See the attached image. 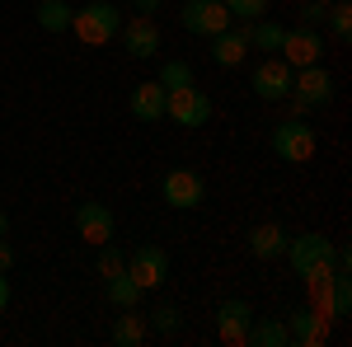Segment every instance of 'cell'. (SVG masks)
<instances>
[{
    "mask_svg": "<svg viewBox=\"0 0 352 347\" xmlns=\"http://www.w3.org/2000/svg\"><path fill=\"white\" fill-rule=\"evenodd\" d=\"M333 254H338V244L329 240V235H320V230H305V235H292L287 240V263H292V272H296L300 282H310V277H329V272H338L333 267Z\"/></svg>",
    "mask_w": 352,
    "mask_h": 347,
    "instance_id": "cell-1",
    "label": "cell"
},
{
    "mask_svg": "<svg viewBox=\"0 0 352 347\" xmlns=\"http://www.w3.org/2000/svg\"><path fill=\"white\" fill-rule=\"evenodd\" d=\"M122 19H127V14H122L113 0H89V5H80V10L71 14V33L80 38L85 47H104V43L118 38Z\"/></svg>",
    "mask_w": 352,
    "mask_h": 347,
    "instance_id": "cell-2",
    "label": "cell"
},
{
    "mask_svg": "<svg viewBox=\"0 0 352 347\" xmlns=\"http://www.w3.org/2000/svg\"><path fill=\"white\" fill-rule=\"evenodd\" d=\"M320 150V132L305 122V117H287L272 127V155L287 164H305L310 155Z\"/></svg>",
    "mask_w": 352,
    "mask_h": 347,
    "instance_id": "cell-3",
    "label": "cell"
},
{
    "mask_svg": "<svg viewBox=\"0 0 352 347\" xmlns=\"http://www.w3.org/2000/svg\"><path fill=\"white\" fill-rule=\"evenodd\" d=\"M164 117H174V127H207L212 122V94L197 85L164 89Z\"/></svg>",
    "mask_w": 352,
    "mask_h": 347,
    "instance_id": "cell-4",
    "label": "cell"
},
{
    "mask_svg": "<svg viewBox=\"0 0 352 347\" xmlns=\"http://www.w3.org/2000/svg\"><path fill=\"white\" fill-rule=\"evenodd\" d=\"M127 277L141 291H155L169 282V254L160 244H136V254H127Z\"/></svg>",
    "mask_w": 352,
    "mask_h": 347,
    "instance_id": "cell-5",
    "label": "cell"
},
{
    "mask_svg": "<svg viewBox=\"0 0 352 347\" xmlns=\"http://www.w3.org/2000/svg\"><path fill=\"white\" fill-rule=\"evenodd\" d=\"M179 19L188 28L192 38H217L221 28H230V10H226V0H184V10H179Z\"/></svg>",
    "mask_w": 352,
    "mask_h": 347,
    "instance_id": "cell-6",
    "label": "cell"
},
{
    "mask_svg": "<svg viewBox=\"0 0 352 347\" xmlns=\"http://www.w3.org/2000/svg\"><path fill=\"white\" fill-rule=\"evenodd\" d=\"M292 80H296V71H292L282 56H263V61L254 66V94H258L263 104H282V99L292 94Z\"/></svg>",
    "mask_w": 352,
    "mask_h": 347,
    "instance_id": "cell-7",
    "label": "cell"
},
{
    "mask_svg": "<svg viewBox=\"0 0 352 347\" xmlns=\"http://www.w3.org/2000/svg\"><path fill=\"white\" fill-rule=\"evenodd\" d=\"M282 61L292 66V71H300V66H315V61H324V38H320V28H287L282 33Z\"/></svg>",
    "mask_w": 352,
    "mask_h": 347,
    "instance_id": "cell-8",
    "label": "cell"
},
{
    "mask_svg": "<svg viewBox=\"0 0 352 347\" xmlns=\"http://www.w3.org/2000/svg\"><path fill=\"white\" fill-rule=\"evenodd\" d=\"M160 192H164V202H169L174 212H192V207L207 202V183H202V174H192V169H169Z\"/></svg>",
    "mask_w": 352,
    "mask_h": 347,
    "instance_id": "cell-9",
    "label": "cell"
},
{
    "mask_svg": "<svg viewBox=\"0 0 352 347\" xmlns=\"http://www.w3.org/2000/svg\"><path fill=\"white\" fill-rule=\"evenodd\" d=\"M292 99H300L305 108H329L333 104V76L324 71V61L300 66L296 80H292Z\"/></svg>",
    "mask_w": 352,
    "mask_h": 347,
    "instance_id": "cell-10",
    "label": "cell"
},
{
    "mask_svg": "<svg viewBox=\"0 0 352 347\" xmlns=\"http://www.w3.org/2000/svg\"><path fill=\"white\" fill-rule=\"evenodd\" d=\"M118 38H122L127 56H136V61L160 56V28H155V19H151V14H132V19H122Z\"/></svg>",
    "mask_w": 352,
    "mask_h": 347,
    "instance_id": "cell-11",
    "label": "cell"
},
{
    "mask_svg": "<svg viewBox=\"0 0 352 347\" xmlns=\"http://www.w3.org/2000/svg\"><path fill=\"white\" fill-rule=\"evenodd\" d=\"M249 324H254V305L249 300H221L217 305V333H221V343H230V347H244V338H249Z\"/></svg>",
    "mask_w": 352,
    "mask_h": 347,
    "instance_id": "cell-12",
    "label": "cell"
},
{
    "mask_svg": "<svg viewBox=\"0 0 352 347\" xmlns=\"http://www.w3.org/2000/svg\"><path fill=\"white\" fill-rule=\"evenodd\" d=\"M76 230H80V240L85 244H109L113 240V230H118V221H113V212L104 207V202H80L76 207Z\"/></svg>",
    "mask_w": 352,
    "mask_h": 347,
    "instance_id": "cell-13",
    "label": "cell"
},
{
    "mask_svg": "<svg viewBox=\"0 0 352 347\" xmlns=\"http://www.w3.org/2000/svg\"><path fill=\"white\" fill-rule=\"evenodd\" d=\"M329 328H333V320H329V315H320V310H310V305L287 315V333H292V343H300V347L329 343Z\"/></svg>",
    "mask_w": 352,
    "mask_h": 347,
    "instance_id": "cell-14",
    "label": "cell"
},
{
    "mask_svg": "<svg viewBox=\"0 0 352 347\" xmlns=\"http://www.w3.org/2000/svg\"><path fill=\"white\" fill-rule=\"evenodd\" d=\"M244 56H249V24H230L212 38V61L221 71H235Z\"/></svg>",
    "mask_w": 352,
    "mask_h": 347,
    "instance_id": "cell-15",
    "label": "cell"
},
{
    "mask_svg": "<svg viewBox=\"0 0 352 347\" xmlns=\"http://www.w3.org/2000/svg\"><path fill=\"white\" fill-rule=\"evenodd\" d=\"M244 240H249V254H254V258L268 263V258H282V254H287V240H292V235H287L277 221H263V225H249Z\"/></svg>",
    "mask_w": 352,
    "mask_h": 347,
    "instance_id": "cell-16",
    "label": "cell"
},
{
    "mask_svg": "<svg viewBox=\"0 0 352 347\" xmlns=\"http://www.w3.org/2000/svg\"><path fill=\"white\" fill-rule=\"evenodd\" d=\"M136 122H160L164 117V85L160 80H141L132 89V99H127Z\"/></svg>",
    "mask_w": 352,
    "mask_h": 347,
    "instance_id": "cell-17",
    "label": "cell"
},
{
    "mask_svg": "<svg viewBox=\"0 0 352 347\" xmlns=\"http://www.w3.org/2000/svg\"><path fill=\"white\" fill-rule=\"evenodd\" d=\"M249 347H287L292 343V333H287V320H272V315H263V320L249 324V338H244Z\"/></svg>",
    "mask_w": 352,
    "mask_h": 347,
    "instance_id": "cell-18",
    "label": "cell"
},
{
    "mask_svg": "<svg viewBox=\"0 0 352 347\" xmlns=\"http://www.w3.org/2000/svg\"><path fill=\"white\" fill-rule=\"evenodd\" d=\"M146 333H151V324L141 320L136 310H122V315L113 320V333H109V338L118 347H141V343H146Z\"/></svg>",
    "mask_w": 352,
    "mask_h": 347,
    "instance_id": "cell-19",
    "label": "cell"
},
{
    "mask_svg": "<svg viewBox=\"0 0 352 347\" xmlns=\"http://www.w3.org/2000/svg\"><path fill=\"white\" fill-rule=\"evenodd\" d=\"M71 5L66 0H38V10H33V19H38V28H47V33H66L71 28Z\"/></svg>",
    "mask_w": 352,
    "mask_h": 347,
    "instance_id": "cell-20",
    "label": "cell"
},
{
    "mask_svg": "<svg viewBox=\"0 0 352 347\" xmlns=\"http://www.w3.org/2000/svg\"><path fill=\"white\" fill-rule=\"evenodd\" d=\"M104 291H109V305H113V310H136V300L146 295V291L132 282V277H127V272L109 277V282H104Z\"/></svg>",
    "mask_w": 352,
    "mask_h": 347,
    "instance_id": "cell-21",
    "label": "cell"
},
{
    "mask_svg": "<svg viewBox=\"0 0 352 347\" xmlns=\"http://www.w3.org/2000/svg\"><path fill=\"white\" fill-rule=\"evenodd\" d=\"M352 315V282L348 272H333L329 277V320H348Z\"/></svg>",
    "mask_w": 352,
    "mask_h": 347,
    "instance_id": "cell-22",
    "label": "cell"
},
{
    "mask_svg": "<svg viewBox=\"0 0 352 347\" xmlns=\"http://www.w3.org/2000/svg\"><path fill=\"white\" fill-rule=\"evenodd\" d=\"M282 33H287V28L272 24L268 14H263V19L249 24V47H258V52H277V47H282Z\"/></svg>",
    "mask_w": 352,
    "mask_h": 347,
    "instance_id": "cell-23",
    "label": "cell"
},
{
    "mask_svg": "<svg viewBox=\"0 0 352 347\" xmlns=\"http://www.w3.org/2000/svg\"><path fill=\"white\" fill-rule=\"evenodd\" d=\"M146 324H151L160 338H174V333H184V310H179V305H155V310L146 315Z\"/></svg>",
    "mask_w": 352,
    "mask_h": 347,
    "instance_id": "cell-24",
    "label": "cell"
},
{
    "mask_svg": "<svg viewBox=\"0 0 352 347\" xmlns=\"http://www.w3.org/2000/svg\"><path fill=\"white\" fill-rule=\"evenodd\" d=\"M94 272H99L104 282H109V277H118V272H127V254H122L113 240L99 244V267H94Z\"/></svg>",
    "mask_w": 352,
    "mask_h": 347,
    "instance_id": "cell-25",
    "label": "cell"
},
{
    "mask_svg": "<svg viewBox=\"0 0 352 347\" xmlns=\"http://www.w3.org/2000/svg\"><path fill=\"white\" fill-rule=\"evenodd\" d=\"M324 24L333 28V38H338V43H348V38H352V5H348V0H333Z\"/></svg>",
    "mask_w": 352,
    "mask_h": 347,
    "instance_id": "cell-26",
    "label": "cell"
},
{
    "mask_svg": "<svg viewBox=\"0 0 352 347\" xmlns=\"http://www.w3.org/2000/svg\"><path fill=\"white\" fill-rule=\"evenodd\" d=\"M155 80H160L164 89H184V85H192V66L174 56V61H164V66H160V76H155Z\"/></svg>",
    "mask_w": 352,
    "mask_h": 347,
    "instance_id": "cell-27",
    "label": "cell"
},
{
    "mask_svg": "<svg viewBox=\"0 0 352 347\" xmlns=\"http://www.w3.org/2000/svg\"><path fill=\"white\" fill-rule=\"evenodd\" d=\"M226 10H230L235 24H254V19L268 14V0H226Z\"/></svg>",
    "mask_w": 352,
    "mask_h": 347,
    "instance_id": "cell-28",
    "label": "cell"
},
{
    "mask_svg": "<svg viewBox=\"0 0 352 347\" xmlns=\"http://www.w3.org/2000/svg\"><path fill=\"white\" fill-rule=\"evenodd\" d=\"M300 14V28H324V19H329V5H320V0H305L296 10Z\"/></svg>",
    "mask_w": 352,
    "mask_h": 347,
    "instance_id": "cell-29",
    "label": "cell"
},
{
    "mask_svg": "<svg viewBox=\"0 0 352 347\" xmlns=\"http://www.w3.org/2000/svg\"><path fill=\"white\" fill-rule=\"evenodd\" d=\"M10 267H14V249H10L5 235H0V272H10Z\"/></svg>",
    "mask_w": 352,
    "mask_h": 347,
    "instance_id": "cell-30",
    "label": "cell"
},
{
    "mask_svg": "<svg viewBox=\"0 0 352 347\" xmlns=\"http://www.w3.org/2000/svg\"><path fill=\"white\" fill-rule=\"evenodd\" d=\"M160 10V0H136V14H155Z\"/></svg>",
    "mask_w": 352,
    "mask_h": 347,
    "instance_id": "cell-31",
    "label": "cell"
},
{
    "mask_svg": "<svg viewBox=\"0 0 352 347\" xmlns=\"http://www.w3.org/2000/svg\"><path fill=\"white\" fill-rule=\"evenodd\" d=\"M10 305V282H5V272H0V310Z\"/></svg>",
    "mask_w": 352,
    "mask_h": 347,
    "instance_id": "cell-32",
    "label": "cell"
},
{
    "mask_svg": "<svg viewBox=\"0 0 352 347\" xmlns=\"http://www.w3.org/2000/svg\"><path fill=\"white\" fill-rule=\"evenodd\" d=\"M5 230H10V216H5V207H0V235H5Z\"/></svg>",
    "mask_w": 352,
    "mask_h": 347,
    "instance_id": "cell-33",
    "label": "cell"
},
{
    "mask_svg": "<svg viewBox=\"0 0 352 347\" xmlns=\"http://www.w3.org/2000/svg\"><path fill=\"white\" fill-rule=\"evenodd\" d=\"M320 5H333V0H320Z\"/></svg>",
    "mask_w": 352,
    "mask_h": 347,
    "instance_id": "cell-34",
    "label": "cell"
}]
</instances>
